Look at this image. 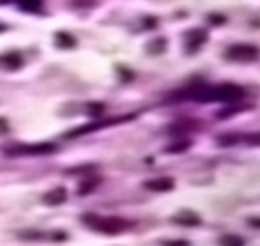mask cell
<instances>
[{"instance_id":"cell-1","label":"cell","mask_w":260,"mask_h":246,"mask_svg":"<svg viewBox=\"0 0 260 246\" xmlns=\"http://www.w3.org/2000/svg\"><path fill=\"white\" fill-rule=\"evenodd\" d=\"M189 97L198 101H235L244 97V90L237 85H207V88H196L189 92Z\"/></svg>"},{"instance_id":"cell-2","label":"cell","mask_w":260,"mask_h":246,"mask_svg":"<svg viewBox=\"0 0 260 246\" xmlns=\"http://www.w3.org/2000/svg\"><path fill=\"white\" fill-rule=\"evenodd\" d=\"M83 223L90 225L92 230L104 232V235H118L120 230L127 228V221H122L120 217H97V214H85Z\"/></svg>"},{"instance_id":"cell-3","label":"cell","mask_w":260,"mask_h":246,"mask_svg":"<svg viewBox=\"0 0 260 246\" xmlns=\"http://www.w3.org/2000/svg\"><path fill=\"white\" fill-rule=\"evenodd\" d=\"M53 145L42 143V145H12L5 148V154H46V152H53Z\"/></svg>"},{"instance_id":"cell-4","label":"cell","mask_w":260,"mask_h":246,"mask_svg":"<svg viewBox=\"0 0 260 246\" xmlns=\"http://www.w3.org/2000/svg\"><path fill=\"white\" fill-rule=\"evenodd\" d=\"M226 55L233 60H253L256 58V46H230Z\"/></svg>"},{"instance_id":"cell-5","label":"cell","mask_w":260,"mask_h":246,"mask_svg":"<svg viewBox=\"0 0 260 246\" xmlns=\"http://www.w3.org/2000/svg\"><path fill=\"white\" fill-rule=\"evenodd\" d=\"M145 189L147 191H173L175 189V182L170 177H159V179H147L145 182Z\"/></svg>"},{"instance_id":"cell-6","label":"cell","mask_w":260,"mask_h":246,"mask_svg":"<svg viewBox=\"0 0 260 246\" xmlns=\"http://www.w3.org/2000/svg\"><path fill=\"white\" fill-rule=\"evenodd\" d=\"M67 200V189L65 187H58L53 189V191H48V194L44 196V202L46 205H60V202Z\"/></svg>"},{"instance_id":"cell-7","label":"cell","mask_w":260,"mask_h":246,"mask_svg":"<svg viewBox=\"0 0 260 246\" xmlns=\"http://www.w3.org/2000/svg\"><path fill=\"white\" fill-rule=\"evenodd\" d=\"M205 39H207V35L203 30H189V35H187V49H189V51H196Z\"/></svg>"},{"instance_id":"cell-8","label":"cell","mask_w":260,"mask_h":246,"mask_svg":"<svg viewBox=\"0 0 260 246\" xmlns=\"http://www.w3.org/2000/svg\"><path fill=\"white\" fill-rule=\"evenodd\" d=\"M0 65H5V69H19L23 65V58L19 53H5L0 58Z\"/></svg>"},{"instance_id":"cell-9","label":"cell","mask_w":260,"mask_h":246,"mask_svg":"<svg viewBox=\"0 0 260 246\" xmlns=\"http://www.w3.org/2000/svg\"><path fill=\"white\" fill-rule=\"evenodd\" d=\"M173 221L180 225H200V219L196 217V214H180V217H175Z\"/></svg>"},{"instance_id":"cell-10","label":"cell","mask_w":260,"mask_h":246,"mask_svg":"<svg viewBox=\"0 0 260 246\" xmlns=\"http://www.w3.org/2000/svg\"><path fill=\"white\" fill-rule=\"evenodd\" d=\"M101 184V179L99 177H90V182H83L81 187H78V194L85 196V194H90V191H95V189Z\"/></svg>"},{"instance_id":"cell-11","label":"cell","mask_w":260,"mask_h":246,"mask_svg":"<svg viewBox=\"0 0 260 246\" xmlns=\"http://www.w3.org/2000/svg\"><path fill=\"white\" fill-rule=\"evenodd\" d=\"M219 244L221 246H244V239L237 237V235H223L219 239Z\"/></svg>"},{"instance_id":"cell-12","label":"cell","mask_w":260,"mask_h":246,"mask_svg":"<svg viewBox=\"0 0 260 246\" xmlns=\"http://www.w3.org/2000/svg\"><path fill=\"white\" fill-rule=\"evenodd\" d=\"M55 44L65 46V49H71L76 42H74V37H69V35H65V32H58V35H55Z\"/></svg>"},{"instance_id":"cell-13","label":"cell","mask_w":260,"mask_h":246,"mask_svg":"<svg viewBox=\"0 0 260 246\" xmlns=\"http://www.w3.org/2000/svg\"><path fill=\"white\" fill-rule=\"evenodd\" d=\"M23 9H30V12H37L42 7V0H16Z\"/></svg>"},{"instance_id":"cell-14","label":"cell","mask_w":260,"mask_h":246,"mask_svg":"<svg viewBox=\"0 0 260 246\" xmlns=\"http://www.w3.org/2000/svg\"><path fill=\"white\" fill-rule=\"evenodd\" d=\"M104 108H106L104 104L95 101V104H90L88 108H85V113H88V115H92V118H97V115H101V113H104Z\"/></svg>"},{"instance_id":"cell-15","label":"cell","mask_w":260,"mask_h":246,"mask_svg":"<svg viewBox=\"0 0 260 246\" xmlns=\"http://www.w3.org/2000/svg\"><path fill=\"white\" fill-rule=\"evenodd\" d=\"M189 148H191L189 141H180V145H170L168 152H184V149H189Z\"/></svg>"},{"instance_id":"cell-16","label":"cell","mask_w":260,"mask_h":246,"mask_svg":"<svg viewBox=\"0 0 260 246\" xmlns=\"http://www.w3.org/2000/svg\"><path fill=\"white\" fill-rule=\"evenodd\" d=\"M2 131H7V122H5V120H0V134H2Z\"/></svg>"},{"instance_id":"cell-17","label":"cell","mask_w":260,"mask_h":246,"mask_svg":"<svg viewBox=\"0 0 260 246\" xmlns=\"http://www.w3.org/2000/svg\"><path fill=\"white\" fill-rule=\"evenodd\" d=\"M166 246H187V242H168Z\"/></svg>"},{"instance_id":"cell-18","label":"cell","mask_w":260,"mask_h":246,"mask_svg":"<svg viewBox=\"0 0 260 246\" xmlns=\"http://www.w3.org/2000/svg\"><path fill=\"white\" fill-rule=\"evenodd\" d=\"M2 30H7V25H5V23H0V32H2Z\"/></svg>"}]
</instances>
